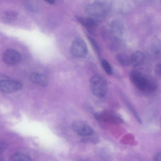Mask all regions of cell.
I'll return each instance as SVG.
<instances>
[{
  "instance_id": "obj_1",
  "label": "cell",
  "mask_w": 161,
  "mask_h": 161,
  "mask_svg": "<svg viewBox=\"0 0 161 161\" xmlns=\"http://www.w3.org/2000/svg\"><path fill=\"white\" fill-rule=\"evenodd\" d=\"M129 78L134 86L144 93H153L158 87V84L156 80L146 77L137 70L131 71L130 73Z\"/></svg>"
},
{
  "instance_id": "obj_2",
  "label": "cell",
  "mask_w": 161,
  "mask_h": 161,
  "mask_svg": "<svg viewBox=\"0 0 161 161\" xmlns=\"http://www.w3.org/2000/svg\"><path fill=\"white\" fill-rule=\"evenodd\" d=\"M111 3L105 1H98L91 3L86 7V11L88 14L96 17H102L109 12Z\"/></svg>"
},
{
  "instance_id": "obj_3",
  "label": "cell",
  "mask_w": 161,
  "mask_h": 161,
  "mask_svg": "<svg viewBox=\"0 0 161 161\" xmlns=\"http://www.w3.org/2000/svg\"><path fill=\"white\" fill-rule=\"evenodd\" d=\"M90 86L92 93L96 97L102 98L106 95L108 91V84L105 79L101 76L96 75L90 81Z\"/></svg>"
},
{
  "instance_id": "obj_4",
  "label": "cell",
  "mask_w": 161,
  "mask_h": 161,
  "mask_svg": "<svg viewBox=\"0 0 161 161\" xmlns=\"http://www.w3.org/2000/svg\"><path fill=\"white\" fill-rule=\"evenodd\" d=\"M94 116L97 121L114 124H120L124 122V119L117 112L110 109H104L95 112Z\"/></svg>"
},
{
  "instance_id": "obj_5",
  "label": "cell",
  "mask_w": 161,
  "mask_h": 161,
  "mask_svg": "<svg viewBox=\"0 0 161 161\" xmlns=\"http://www.w3.org/2000/svg\"><path fill=\"white\" fill-rule=\"evenodd\" d=\"M70 51L72 54L75 57L85 58L88 53L87 48L85 42L80 38L75 39L72 44Z\"/></svg>"
},
{
  "instance_id": "obj_6",
  "label": "cell",
  "mask_w": 161,
  "mask_h": 161,
  "mask_svg": "<svg viewBox=\"0 0 161 161\" xmlns=\"http://www.w3.org/2000/svg\"><path fill=\"white\" fill-rule=\"evenodd\" d=\"M73 130L78 135L84 136L92 135L94 131L89 125L80 120L74 121L72 124Z\"/></svg>"
},
{
  "instance_id": "obj_7",
  "label": "cell",
  "mask_w": 161,
  "mask_h": 161,
  "mask_svg": "<svg viewBox=\"0 0 161 161\" xmlns=\"http://www.w3.org/2000/svg\"><path fill=\"white\" fill-rule=\"evenodd\" d=\"M2 59L6 64L14 65L19 63L21 60V56L19 52L16 50L9 48L3 52Z\"/></svg>"
},
{
  "instance_id": "obj_8",
  "label": "cell",
  "mask_w": 161,
  "mask_h": 161,
  "mask_svg": "<svg viewBox=\"0 0 161 161\" xmlns=\"http://www.w3.org/2000/svg\"><path fill=\"white\" fill-rule=\"evenodd\" d=\"M22 84L19 81L12 80H2L0 81V91L5 93H10L20 90Z\"/></svg>"
},
{
  "instance_id": "obj_9",
  "label": "cell",
  "mask_w": 161,
  "mask_h": 161,
  "mask_svg": "<svg viewBox=\"0 0 161 161\" xmlns=\"http://www.w3.org/2000/svg\"><path fill=\"white\" fill-rule=\"evenodd\" d=\"M76 18L81 25L87 28L90 33L93 34L96 33L97 23L94 19L80 15L77 16Z\"/></svg>"
},
{
  "instance_id": "obj_10",
  "label": "cell",
  "mask_w": 161,
  "mask_h": 161,
  "mask_svg": "<svg viewBox=\"0 0 161 161\" xmlns=\"http://www.w3.org/2000/svg\"><path fill=\"white\" fill-rule=\"evenodd\" d=\"M29 79L32 83L45 86L48 85L49 80L45 75L39 73H34L30 76Z\"/></svg>"
},
{
  "instance_id": "obj_11",
  "label": "cell",
  "mask_w": 161,
  "mask_h": 161,
  "mask_svg": "<svg viewBox=\"0 0 161 161\" xmlns=\"http://www.w3.org/2000/svg\"><path fill=\"white\" fill-rule=\"evenodd\" d=\"M130 65L133 67H137L142 64L145 59L143 53L140 51L134 52L130 57Z\"/></svg>"
},
{
  "instance_id": "obj_12",
  "label": "cell",
  "mask_w": 161,
  "mask_h": 161,
  "mask_svg": "<svg viewBox=\"0 0 161 161\" xmlns=\"http://www.w3.org/2000/svg\"><path fill=\"white\" fill-rule=\"evenodd\" d=\"M109 30L114 35L119 37L118 36L122 35L123 33V25L119 21H113L110 23Z\"/></svg>"
},
{
  "instance_id": "obj_13",
  "label": "cell",
  "mask_w": 161,
  "mask_h": 161,
  "mask_svg": "<svg viewBox=\"0 0 161 161\" xmlns=\"http://www.w3.org/2000/svg\"><path fill=\"white\" fill-rule=\"evenodd\" d=\"M120 95H121L122 100L124 102L127 107L132 113L137 122L140 124H142V119L135 108L123 94H121Z\"/></svg>"
},
{
  "instance_id": "obj_14",
  "label": "cell",
  "mask_w": 161,
  "mask_h": 161,
  "mask_svg": "<svg viewBox=\"0 0 161 161\" xmlns=\"http://www.w3.org/2000/svg\"><path fill=\"white\" fill-rule=\"evenodd\" d=\"M116 58L119 63L123 66H127L130 65V57L126 53H118L116 55Z\"/></svg>"
},
{
  "instance_id": "obj_15",
  "label": "cell",
  "mask_w": 161,
  "mask_h": 161,
  "mask_svg": "<svg viewBox=\"0 0 161 161\" xmlns=\"http://www.w3.org/2000/svg\"><path fill=\"white\" fill-rule=\"evenodd\" d=\"M11 161H31V158L26 154L16 153L13 154L10 158Z\"/></svg>"
},
{
  "instance_id": "obj_16",
  "label": "cell",
  "mask_w": 161,
  "mask_h": 161,
  "mask_svg": "<svg viewBox=\"0 0 161 161\" xmlns=\"http://www.w3.org/2000/svg\"><path fill=\"white\" fill-rule=\"evenodd\" d=\"M18 14L15 11H7L5 12L3 16V19L7 22H11L16 19Z\"/></svg>"
},
{
  "instance_id": "obj_17",
  "label": "cell",
  "mask_w": 161,
  "mask_h": 161,
  "mask_svg": "<svg viewBox=\"0 0 161 161\" xmlns=\"http://www.w3.org/2000/svg\"><path fill=\"white\" fill-rule=\"evenodd\" d=\"M88 40L95 52L99 58L101 57V52L100 47L96 41L90 36L88 37Z\"/></svg>"
},
{
  "instance_id": "obj_18",
  "label": "cell",
  "mask_w": 161,
  "mask_h": 161,
  "mask_svg": "<svg viewBox=\"0 0 161 161\" xmlns=\"http://www.w3.org/2000/svg\"><path fill=\"white\" fill-rule=\"evenodd\" d=\"M101 64L103 69L108 75H111L112 74L113 69L112 67L106 60H102Z\"/></svg>"
},
{
  "instance_id": "obj_19",
  "label": "cell",
  "mask_w": 161,
  "mask_h": 161,
  "mask_svg": "<svg viewBox=\"0 0 161 161\" xmlns=\"http://www.w3.org/2000/svg\"><path fill=\"white\" fill-rule=\"evenodd\" d=\"M154 72L158 76H160L161 75L160 63H158L156 65L154 69Z\"/></svg>"
},
{
  "instance_id": "obj_20",
  "label": "cell",
  "mask_w": 161,
  "mask_h": 161,
  "mask_svg": "<svg viewBox=\"0 0 161 161\" xmlns=\"http://www.w3.org/2000/svg\"><path fill=\"white\" fill-rule=\"evenodd\" d=\"M97 140L95 138L88 137L84 138L82 140V142H85L96 143L97 141Z\"/></svg>"
},
{
  "instance_id": "obj_21",
  "label": "cell",
  "mask_w": 161,
  "mask_h": 161,
  "mask_svg": "<svg viewBox=\"0 0 161 161\" xmlns=\"http://www.w3.org/2000/svg\"><path fill=\"white\" fill-rule=\"evenodd\" d=\"M7 145L5 142L0 139V153L3 151L6 148Z\"/></svg>"
},
{
  "instance_id": "obj_22",
  "label": "cell",
  "mask_w": 161,
  "mask_h": 161,
  "mask_svg": "<svg viewBox=\"0 0 161 161\" xmlns=\"http://www.w3.org/2000/svg\"><path fill=\"white\" fill-rule=\"evenodd\" d=\"M154 161H161V152H158L154 156Z\"/></svg>"
},
{
  "instance_id": "obj_23",
  "label": "cell",
  "mask_w": 161,
  "mask_h": 161,
  "mask_svg": "<svg viewBox=\"0 0 161 161\" xmlns=\"http://www.w3.org/2000/svg\"><path fill=\"white\" fill-rule=\"evenodd\" d=\"M46 1L50 4H53L55 3V1L53 0H47Z\"/></svg>"
},
{
  "instance_id": "obj_24",
  "label": "cell",
  "mask_w": 161,
  "mask_h": 161,
  "mask_svg": "<svg viewBox=\"0 0 161 161\" xmlns=\"http://www.w3.org/2000/svg\"><path fill=\"white\" fill-rule=\"evenodd\" d=\"M77 161H89L87 159H80V160H78Z\"/></svg>"
}]
</instances>
